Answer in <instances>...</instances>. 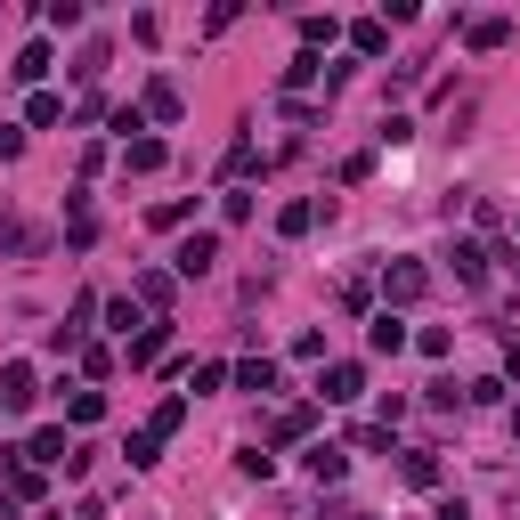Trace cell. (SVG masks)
Here are the masks:
<instances>
[{"instance_id":"cell-24","label":"cell","mask_w":520,"mask_h":520,"mask_svg":"<svg viewBox=\"0 0 520 520\" xmlns=\"http://www.w3.org/2000/svg\"><path fill=\"white\" fill-rule=\"evenodd\" d=\"M334 33H342V25H334V17H301V49H309V57H317V49H325V41H334Z\"/></svg>"},{"instance_id":"cell-20","label":"cell","mask_w":520,"mask_h":520,"mask_svg":"<svg viewBox=\"0 0 520 520\" xmlns=\"http://www.w3.org/2000/svg\"><path fill=\"white\" fill-rule=\"evenodd\" d=\"M277 228H285V236H309V228H317V204H301V195H293V204L277 212Z\"/></svg>"},{"instance_id":"cell-11","label":"cell","mask_w":520,"mask_h":520,"mask_svg":"<svg viewBox=\"0 0 520 520\" xmlns=\"http://www.w3.org/2000/svg\"><path fill=\"white\" fill-rule=\"evenodd\" d=\"M163 342H171V325H139V334H130V366H155Z\"/></svg>"},{"instance_id":"cell-4","label":"cell","mask_w":520,"mask_h":520,"mask_svg":"<svg viewBox=\"0 0 520 520\" xmlns=\"http://www.w3.org/2000/svg\"><path fill=\"white\" fill-rule=\"evenodd\" d=\"M309 480H317V488H342V480H350V447L317 439V447H309Z\"/></svg>"},{"instance_id":"cell-12","label":"cell","mask_w":520,"mask_h":520,"mask_svg":"<svg viewBox=\"0 0 520 520\" xmlns=\"http://www.w3.org/2000/svg\"><path fill=\"white\" fill-rule=\"evenodd\" d=\"M464 41H472V49H504V41H512V17H472Z\"/></svg>"},{"instance_id":"cell-6","label":"cell","mask_w":520,"mask_h":520,"mask_svg":"<svg viewBox=\"0 0 520 520\" xmlns=\"http://www.w3.org/2000/svg\"><path fill=\"white\" fill-rule=\"evenodd\" d=\"M65 244H74V252H90V244H98V220H90V195H65Z\"/></svg>"},{"instance_id":"cell-15","label":"cell","mask_w":520,"mask_h":520,"mask_svg":"<svg viewBox=\"0 0 520 520\" xmlns=\"http://www.w3.org/2000/svg\"><path fill=\"white\" fill-rule=\"evenodd\" d=\"M25 464H74V447H65V431H41V439L25 447Z\"/></svg>"},{"instance_id":"cell-21","label":"cell","mask_w":520,"mask_h":520,"mask_svg":"<svg viewBox=\"0 0 520 520\" xmlns=\"http://www.w3.org/2000/svg\"><path fill=\"white\" fill-rule=\"evenodd\" d=\"M455 277L480 285V277H488V252H480V244H455Z\"/></svg>"},{"instance_id":"cell-18","label":"cell","mask_w":520,"mask_h":520,"mask_svg":"<svg viewBox=\"0 0 520 520\" xmlns=\"http://www.w3.org/2000/svg\"><path fill=\"white\" fill-rule=\"evenodd\" d=\"M407 488H439V455L431 447H407Z\"/></svg>"},{"instance_id":"cell-31","label":"cell","mask_w":520,"mask_h":520,"mask_svg":"<svg viewBox=\"0 0 520 520\" xmlns=\"http://www.w3.org/2000/svg\"><path fill=\"white\" fill-rule=\"evenodd\" d=\"M512 439H520V407H512Z\"/></svg>"},{"instance_id":"cell-10","label":"cell","mask_w":520,"mask_h":520,"mask_svg":"<svg viewBox=\"0 0 520 520\" xmlns=\"http://www.w3.org/2000/svg\"><path fill=\"white\" fill-rule=\"evenodd\" d=\"M236 390H252V399H269V390H277V358H244V366H236Z\"/></svg>"},{"instance_id":"cell-13","label":"cell","mask_w":520,"mask_h":520,"mask_svg":"<svg viewBox=\"0 0 520 520\" xmlns=\"http://www.w3.org/2000/svg\"><path fill=\"white\" fill-rule=\"evenodd\" d=\"M350 49H358V57H382V49H390V25H382V17H358V25H350Z\"/></svg>"},{"instance_id":"cell-22","label":"cell","mask_w":520,"mask_h":520,"mask_svg":"<svg viewBox=\"0 0 520 520\" xmlns=\"http://www.w3.org/2000/svg\"><path fill=\"white\" fill-rule=\"evenodd\" d=\"M122 455H130V472H147L155 455H163V439H155V431H130V447H122Z\"/></svg>"},{"instance_id":"cell-14","label":"cell","mask_w":520,"mask_h":520,"mask_svg":"<svg viewBox=\"0 0 520 520\" xmlns=\"http://www.w3.org/2000/svg\"><path fill=\"white\" fill-rule=\"evenodd\" d=\"M49 65H57V57H49V41H25V49H17V65H9V74H17V82H41V74H49Z\"/></svg>"},{"instance_id":"cell-26","label":"cell","mask_w":520,"mask_h":520,"mask_svg":"<svg viewBox=\"0 0 520 520\" xmlns=\"http://www.w3.org/2000/svg\"><path fill=\"white\" fill-rule=\"evenodd\" d=\"M41 17H49L57 33H74V25H82V0H49V9H41Z\"/></svg>"},{"instance_id":"cell-30","label":"cell","mask_w":520,"mask_h":520,"mask_svg":"<svg viewBox=\"0 0 520 520\" xmlns=\"http://www.w3.org/2000/svg\"><path fill=\"white\" fill-rule=\"evenodd\" d=\"M504 382H520V342H504Z\"/></svg>"},{"instance_id":"cell-25","label":"cell","mask_w":520,"mask_h":520,"mask_svg":"<svg viewBox=\"0 0 520 520\" xmlns=\"http://www.w3.org/2000/svg\"><path fill=\"white\" fill-rule=\"evenodd\" d=\"M317 74H325V65H317V57H309V49H301V57H293V65H285V90H309V82H317Z\"/></svg>"},{"instance_id":"cell-2","label":"cell","mask_w":520,"mask_h":520,"mask_svg":"<svg viewBox=\"0 0 520 520\" xmlns=\"http://www.w3.org/2000/svg\"><path fill=\"white\" fill-rule=\"evenodd\" d=\"M382 293L390 301H423L431 293V269H423V260H382Z\"/></svg>"},{"instance_id":"cell-28","label":"cell","mask_w":520,"mask_h":520,"mask_svg":"<svg viewBox=\"0 0 520 520\" xmlns=\"http://www.w3.org/2000/svg\"><path fill=\"white\" fill-rule=\"evenodd\" d=\"M464 399H472V407H496V399H504V374H480V382L464 390Z\"/></svg>"},{"instance_id":"cell-7","label":"cell","mask_w":520,"mask_h":520,"mask_svg":"<svg viewBox=\"0 0 520 520\" xmlns=\"http://www.w3.org/2000/svg\"><path fill=\"white\" fill-rule=\"evenodd\" d=\"M65 390V423H98L106 415V390H82V382H57Z\"/></svg>"},{"instance_id":"cell-17","label":"cell","mask_w":520,"mask_h":520,"mask_svg":"<svg viewBox=\"0 0 520 520\" xmlns=\"http://www.w3.org/2000/svg\"><path fill=\"white\" fill-rule=\"evenodd\" d=\"M122 163H130V171H163V139H147V130H139V139L122 147Z\"/></svg>"},{"instance_id":"cell-27","label":"cell","mask_w":520,"mask_h":520,"mask_svg":"<svg viewBox=\"0 0 520 520\" xmlns=\"http://www.w3.org/2000/svg\"><path fill=\"white\" fill-rule=\"evenodd\" d=\"M171 285H179V277H163V269H147V277H139V301H155V309H163V301H171Z\"/></svg>"},{"instance_id":"cell-8","label":"cell","mask_w":520,"mask_h":520,"mask_svg":"<svg viewBox=\"0 0 520 520\" xmlns=\"http://www.w3.org/2000/svg\"><path fill=\"white\" fill-rule=\"evenodd\" d=\"M366 342H374V358H399V350H407V325H399V317L382 309V317L366 325Z\"/></svg>"},{"instance_id":"cell-5","label":"cell","mask_w":520,"mask_h":520,"mask_svg":"<svg viewBox=\"0 0 520 520\" xmlns=\"http://www.w3.org/2000/svg\"><path fill=\"white\" fill-rule=\"evenodd\" d=\"M33 399H41V390H33V366L9 358V366H0V407H33Z\"/></svg>"},{"instance_id":"cell-19","label":"cell","mask_w":520,"mask_h":520,"mask_svg":"<svg viewBox=\"0 0 520 520\" xmlns=\"http://www.w3.org/2000/svg\"><path fill=\"white\" fill-rule=\"evenodd\" d=\"M25 122H33V130H49V122H65V98H57V90H33V106H25Z\"/></svg>"},{"instance_id":"cell-1","label":"cell","mask_w":520,"mask_h":520,"mask_svg":"<svg viewBox=\"0 0 520 520\" xmlns=\"http://www.w3.org/2000/svg\"><path fill=\"white\" fill-rule=\"evenodd\" d=\"M212 269H220V236H212V228H195V236L171 252V277H212Z\"/></svg>"},{"instance_id":"cell-3","label":"cell","mask_w":520,"mask_h":520,"mask_svg":"<svg viewBox=\"0 0 520 520\" xmlns=\"http://www.w3.org/2000/svg\"><path fill=\"white\" fill-rule=\"evenodd\" d=\"M358 390H366V366H350V358H334V366L317 374V399H334V407H350Z\"/></svg>"},{"instance_id":"cell-23","label":"cell","mask_w":520,"mask_h":520,"mask_svg":"<svg viewBox=\"0 0 520 520\" xmlns=\"http://www.w3.org/2000/svg\"><path fill=\"white\" fill-rule=\"evenodd\" d=\"M179 423H187V399H163V407H155V415H147V431H155V439H171V431H179Z\"/></svg>"},{"instance_id":"cell-32","label":"cell","mask_w":520,"mask_h":520,"mask_svg":"<svg viewBox=\"0 0 520 520\" xmlns=\"http://www.w3.org/2000/svg\"><path fill=\"white\" fill-rule=\"evenodd\" d=\"M342 520H366V512H342Z\"/></svg>"},{"instance_id":"cell-16","label":"cell","mask_w":520,"mask_h":520,"mask_svg":"<svg viewBox=\"0 0 520 520\" xmlns=\"http://www.w3.org/2000/svg\"><path fill=\"white\" fill-rule=\"evenodd\" d=\"M309 423H317L309 407H285V415H277V431H269V447H293V439H309Z\"/></svg>"},{"instance_id":"cell-29","label":"cell","mask_w":520,"mask_h":520,"mask_svg":"<svg viewBox=\"0 0 520 520\" xmlns=\"http://www.w3.org/2000/svg\"><path fill=\"white\" fill-rule=\"evenodd\" d=\"M431 520H472V504H464V496H439V512H431Z\"/></svg>"},{"instance_id":"cell-9","label":"cell","mask_w":520,"mask_h":520,"mask_svg":"<svg viewBox=\"0 0 520 520\" xmlns=\"http://www.w3.org/2000/svg\"><path fill=\"white\" fill-rule=\"evenodd\" d=\"M139 114H147V122H179V82H147Z\"/></svg>"}]
</instances>
